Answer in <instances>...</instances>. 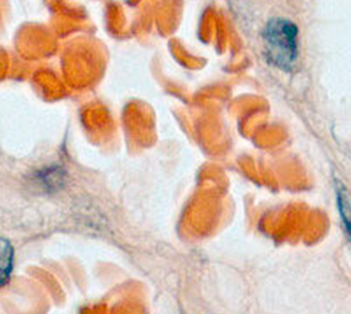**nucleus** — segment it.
Listing matches in <instances>:
<instances>
[{
  "mask_svg": "<svg viewBox=\"0 0 351 314\" xmlns=\"http://www.w3.org/2000/svg\"><path fill=\"white\" fill-rule=\"evenodd\" d=\"M337 198H338V208L343 224L346 226V231L351 241V203L346 191L343 186L337 189Z\"/></svg>",
  "mask_w": 351,
  "mask_h": 314,
  "instance_id": "nucleus-2",
  "label": "nucleus"
},
{
  "mask_svg": "<svg viewBox=\"0 0 351 314\" xmlns=\"http://www.w3.org/2000/svg\"><path fill=\"white\" fill-rule=\"evenodd\" d=\"M14 250L6 239H1V286L8 281L12 269Z\"/></svg>",
  "mask_w": 351,
  "mask_h": 314,
  "instance_id": "nucleus-3",
  "label": "nucleus"
},
{
  "mask_svg": "<svg viewBox=\"0 0 351 314\" xmlns=\"http://www.w3.org/2000/svg\"><path fill=\"white\" fill-rule=\"evenodd\" d=\"M263 38L270 63L281 70L291 69L299 57V29L296 23L289 19H270L265 25Z\"/></svg>",
  "mask_w": 351,
  "mask_h": 314,
  "instance_id": "nucleus-1",
  "label": "nucleus"
}]
</instances>
